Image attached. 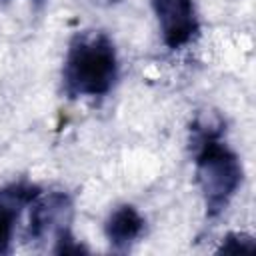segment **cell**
Returning a JSON list of instances; mask_svg holds the SVG:
<instances>
[{
	"label": "cell",
	"mask_w": 256,
	"mask_h": 256,
	"mask_svg": "<svg viewBox=\"0 0 256 256\" xmlns=\"http://www.w3.org/2000/svg\"><path fill=\"white\" fill-rule=\"evenodd\" d=\"M144 224H146L144 218L140 216V212L134 206L122 204L114 212H110V216L106 218L104 234L112 248L128 250L130 244H134L142 236Z\"/></svg>",
	"instance_id": "obj_6"
},
{
	"label": "cell",
	"mask_w": 256,
	"mask_h": 256,
	"mask_svg": "<svg viewBox=\"0 0 256 256\" xmlns=\"http://www.w3.org/2000/svg\"><path fill=\"white\" fill-rule=\"evenodd\" d=\"M0 2H8V0H0Z\"/></svg>",
	"instance_id": "obj_8"
},
{
	"label": "cell",
	"mask_w": 256,
	"mask_h": 256,
	"mask_svg": "<svg viewBox=\"0 0 256 256\" xmlns=\"http://www.w3.org/2000/svg\"><path fill=\"white\" fill-rule=\"evenodd\" d=\"M30 224H28V238L30 240H46L56 238L60 232L68 230L72 218V200L64 192H50L38 194L30 202Z\"/></svg>",
	"instance_id": "obj_4"
},
{
	"label": "cell",
	"mask_w": 256,
	"mask_h": 256,
	"mask_svg": "<svg viewBox=\"0 0 256 256\" xmlns=\"http://www.w3.org/2000/svg\"><path fill=\"white\" fill-rule=\"evenodd\" d=\"M40 194L38 186L30 182H12L0 190V254L10 252L16 222L26 206Z\"/></svg>",
	"instance_id": "obj_5"
},
{
	"label": "cell",
	"mask_w": 256,
	"mask_h": 256,
	"mask_svg": "<svg viewBox=\"0 0 256 256\" xmlns=\"http://www.w3.org/2000/svg\"><path fill=\"white\" fill-rule=\"evenodd\" d=\"M152 10L156 14L162 40L168 48L178 50L190 44L198 32V16L194 8V0H150Z\"/></svg>",
	"instance_id": "obj_3"
},
{
	"label": "cell",
	"mask_w": 256,
	"mask_h": 256,
	"mask_svg": "<svg viewBox=\"0 0 256 256\" xmlns=\"http://www.w3.org/2000/svg\"><path fill=\"white\" fill-rule=\"evenodd\" d=\"M118 78V58L112 40L104 32L78 34L68 48L62 82L70 98L104 96Z\"/></svg>",
	"instance_id": "obj_2"
},
{
	"label": "cell",
	"mask_w": 256,
	"mask_h": 256,
	"mask_svg": "<svg viewBox=\"0 0 256 256\" xmlns=\"http://www.w3.org/2000/svg\"><path fill=\"white\" fill-rule=\"evenodd\" d=\"M196 182L204 198L206 216H220L242 184V164L238 156L220 140V126L196 122L192 128Z\"/></svg>",
	"instance_id": "obj_1"
},
{
	"label": "cell",
	"mask_w": 256,
	"mask_h": 256,
	"mask_svg": "<svg viewBox=\"0 0 256 256\" xmlns=\"http://www.w3.org/2000/svg\"><path fill=\"white\" fill-rule=\"evenodd\" d=\"M254 250H256V242L252 236L244 232H232L222 240L218 254H254Z\"/></svg>",
	"instance_id": "obj_7"
}]
</instances>
